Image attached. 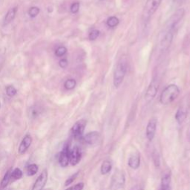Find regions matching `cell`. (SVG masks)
<instances>
[{"mask_svg": "<svg viewBox=\"0 0 190 190\" xmlns=\"http://www.w3.org/2000/svg\"><path fill=\"white\" fill-rule=\"evenodd\" d=\"M130 190H144V189H143V188L141 187L140 186L137 185V186H135V187L131 188Z\"/></svg>", "mask_w": 190, "mask_h": 190, "instance_id": "34", "label": "cell"}, {"mask_svg": "<svg viewBox=\"0 0 190 190\" xmlns=\"http://www.w3.org/2000/svg\"><path fill=\"white\" fill-rule=\"evenodd\" d=\"M76 85L77 82L74 79H68V80H67L65 82L64 86H65V88H66L67 90H71L74 89V88L76 87Z\"/></svg>", "mask_w": 190, "mask_h": 190, "instance_id": "23", "label": "cell"}, {"mask_svg": "<svg viewBox=\"0 0 190 190\" xmlns=\"http://www.w3.org/2000/svg\"><path fill=\"white\" fill-rule=\"evenodd\" d=\"M66 190H71V188H68V189H67Z\"/></svg>", "mask_w": 190, "mask_h": 190, "instance_id": "36", "label": "cell"}, {"mask_svg": "<svg viewBox=\"0 0 190 190\" xmlns=\"http://www.w3.org/2000/svg\"><path fill=\"white\" fill-rule=\"evenodd\" d=\"M78 174H79V172H77V173H75V174L73 175L72 176H71L70 178H69L68 179V180H66V181H65V186H68V185H69V184L72 183L73 182H74V180L75 179H76L77 177Z\"/></svg>", "mask_w": 190, "mask_h": 190, "instance_id": "31", "label": "cell"}, {"mask_svg": "<svg viewBox=\"0 0 190 190\" xmlns=\"http://www.w3.org/2000/svg\"><path fill=\"white\" fill-rule=\"evenodd\" d=\"M184 15H185V10L183 8L178 9L169 20L166 24V28L174 31L175 28L178 25V24L181 21Z\"/></svg>", "mask_w": 190, "mask_h": 190, "instance_id": "5", "label": "cell"}, {"mask_svg": "<svg viewBox=\"0 0 190 190\" xmlns=\"http://www.w3.org/2000/svg\"><path fill=\"white\" fill-rule=\"evenodd\" d=\"M22 172L20 169L16 168L11 172V178H14V180H19L22 178Z\"/></svg>", "mask_w": 190, "mask_h": 190, "instance_id": "24", "label": "cell"}, {"mask_svg": "<svg viewBox=\"0 0 190 190\" xmlns=\"http://www.w3.org/2000/svg\"><path fill=\"white\" fill-rule=\"evenodd\" d=\"M82 157V153L77 146H75L70 150L69 154V162L71 166H76L80 163Z\"/></svg>", "mask_w": 190, "mask_h": 190, "instance_id": "11", "label": "cell"}, {"mask_svg": "<svg viewBox=\"0 0 190 190\" xmlns=\"http://www.w3.org/2000/svg\"><path fill=\"white\" fill-rule=\"evenodd\" d=\"M67 52V48L64 46H60L59 48H57L55 51V55L56 56H63L66 54Z\"/></svg>", "mask_w": 190, "mask_h": 190, "instance_id": "25", "label": "cell"}, {"mask_svg": "<svg viewBox=\"0 0 190 190\" xmlns=\"http://www.w3.org/2000/svg\"><path fill=\"white\" fill-rule=\"evenodd\" d=\"M84 187L83 183H79L74 186V187H71V190H82Z\"/></svg>", "mask_w": 190, "mask_h": 190, "instance_id": "32", "label": "cell"}, {"mask_svg": "<svg viewBox=\"0 0 190 190\" xmlns=\"http://www.w3.org/2000/svg\"><path fill=\"white\" fill-rule=\"evenodd\" d=\"M125 175L122 172L117 171L113 175L111 181V188L113 190H117L123 187L125 184Z\"/></svg>", "mask_w": 190, "mask_h": 190, "instance_id": "8", "label": "cell"}, {"mask_svg": "<svg viewBox=\"0 0 190 190\" xmlns=\"http://www.w3.org/2000/svg\"><path fill=\"white\" fill-rule=\"evenodd\" d=\"M180 88L177 85H169L164 88L160 97V102L163 105H169L174 102L180 95Z\"/></svg>", "mask_w": 190, "mask_h": 190, "instance_id": "1", "label": "cell"}, {"mask_svg": "<svg viewBox=\"0 0 190 190\" xmlns=\"http://www.w3.org/2000/svg\"><path fill=\"white\" fill-rule=\"evenodd\" d=\"M47 180H48V172L46 170H44L37 178L32 190H43L47 183Z\"/></svg>", "mask_w": 190, "mask_h": 190, "instance_id": "10", "label": "cell"}, {"mask_svg": "<svg viewBox=\"0 0 190 190\" xmlns=\"http://www.w3.org/2000/svg\"><path fill=\"white\" fill-rule=\"evenodd\" d=\"M112 163H111L110 161H104L102 163V166H101L100 168V172L102 173V175H106L112 170Z\"/></svg>", "mask_w": 190, "mask_h": 190, "instance_id": "20", "label": "cell"}, {"mask_svg": "<svg viewBox=\"0 0 190 190\" xmlns=\"http://www.w3.org/2000/svg\"><path fill=\"white\" fill-rule=\"evenodd\" d=\"M99 138H100V136L97 131H91L83 136L82 140L86 144L88 145H95L98 144Z\"/></svg>", "mask_w": 190, "mask_h": 190, "instance_id": "12", "label": "cell"}, {"mask_svg": "<svg viewBox=\"0 0 190 190\" xmlns=\"http://www.w3.org/2000/svg\"><path fill=\"white\" fill-rule=\"evenodd\" d=\"M119 22L120 21L119 20H118V18L116 17V16H110V17L107 20L106 24L108 27L114 28L119 25Z\"/></svg>", "mask_w": 190, "mask_h": 190, "instance_id": "21", "label": "cell"}, {"mask_svg": "<svg viewBox=\"0 0 190 190\" xmlns=\"http://www.w3.org/2000/svg\"><path fill=\"white\" fill-rule=\"evenodd\" d=\"M171 175L170 173L166 174L161 179L160 190H171Z\"/></svg>", "mask_w": 190, "mask_h": 190, "instance_id": "16", "label": "cell"}, {"mask_svg": "<svg viewBox=\"0 0 190 190\" xmlns=\"http://www.w3.org/2000/svg\"><path fill=\"white\" fill-rule=\"evenodd\" d=\"M43 190H52L51 189H43Z\"/></svg>", "mask_w": 190, "mask_h": 190, "instance_id": "35", "label": "cell"}, {"mask_svg": "<svg viewBox=\"0 0 190 190\" xmlns=\"http://www.w3.org/2000/svg\"><path fill=\"white\" fill-rule=\"evenodd\" d=\"M128 164L131 169H137L140 165V155L139 153L131 154L128 160Z\"/></svg>", "mask_w": 190, "mask_h": 190, "instance_id": "15", "label": "cell"}, {"mask_svg": "<svg viewBox=\"0 0 190 190\" xmlns=\"http://www.w3.org/2000/svg\"><path fill=\"white\" fill-rule=\"evenodd\" d=\"M68 64V60L66 59H62L59 63L60 66L61 68H66Z\"/></svg>", "mask_w": 190, "mask_h": 190, "instance_id": "33", "label": "cell"}, {"mask_svg": "<svg viewBox=\"0 0 190 190\" xmlns=\"http://www.w3.org/2000/svg\"><path fill=\"white\" fill-rule=\"evenodd\" d=\"M173 37H174V31L172 30L166 28L161 32L158 37V47L162 51L168 50L172 44Z\"/></svg>", "mask_w": 190, "mask_h": 190, "instance_id": "3", "label": "cell"}, {"mask_svg": "<svg viewBox=\"0 0 190 190\" xmlns=\"http://www.w3.org/2000/svg\"><path fill=\"white\" fill-rule=\"evenodd\" d=\"M39 7H32L30 8V10L28 11V14H29V16L32 18L36 17V16L39 14Z\"/></svg>", "mask_w": 190, "mask_h": 190, "instance_id": "26", "label": "cell"}, {"mask_svg": "<svg viewBox=\"0 0 190 190\" xmlns=\"http://www.w3.org/2000/svg\"><path fill=\"white\" fill-rule=\"evenodd\" d=\"M0 107H1V104H0Z\"/></svg>", "mask_w": 190, "mask_h": 190, "instance_id": "37", "label": "cell"}, {"mask_svg": "<svg viewBox=\"0 0 190 190\" xmlns=\"http://www.w3.org/2000/svg\"><path fill=\"white\" fill-rule=\"evenodd\" d=\"M16 11H17V8L14 7V8H11V10L7 12V14H6L5 18V25H7V24L10 23V22L14 20L15 16H16Z\"/></svg>", "mask_w": 190, "mask_h": 190, "instance_id": "18", "label": "cell"}, {"mask_svg": "<svg viewBox=\"0 0 190 190\" xmlns=\"http://www.w3.org/2000/svg\"><path fill=\"white\" fill-rule=\"evenodd\" d=\"M39 114V109L37 107H32L30 110V116L32 118H36Z\"/></svg>", "mask_w": 190, "mask_h": 190, "instance_id": "29", "label": "cell"}, {"mask_svg": "<svg viewBox=\"0 0 190 190\" xmlns=\"http://www.w3.org/2000/svg\"><path fill=\"white\" fill-rule=\"evenodd\" d=\"M187 118V111L183 108H179L175 114V119L179 124H181Z\"/></svg>", "mask_w": 190, "mask_h": 190, "instance_id": "17", "label": "cell"}, {"mask_svg": "<svg viewBox=\"0 0 190 190\" xmlns=\"http://www.w3.org/2000/svg\"><path fill=\"white\" fill-rule=\"evenodd\" d=\"M6 93L9 97H14V96L16 94V89L14 86H8L6 88Z\"/></svg>", "mask_w": 190, "mask_h": 190, "instance_id": "28", "label": "cell"}, {"mask_svg": "<svg viewBox=\"0 0 190 190\" xmlns=\"http://www.w3.org/2000/svg\"><path fill=\"white\" fill-rule=\"evenodd\" d=\"M79 9H80V3L74 2L71 6V12L72 14H77L79 11Z\"/></svg>", "mask_w": 190, "mask_h": 190, "instance_id": "30", "label": "cell"}, {"mask_svg": "<svg viewBox=\"0 0 190 190\" xmlns=\"http://www.w3.org/2000/svg\"><path fill=\"white\" fill-rule=\"evenodd\" d=\"M86 120H80L74 123L71 129V135L76 140H81L83 137V133L85 131V128L86 126Z\"/></svg>", "mask_w": 190, "mask_h": 190, "instance_id": "6", "label": "cell"}, {"mask_svg": "<svg viewBox=\"0 0 190 190\" xmlns=\"http://www.w3.org/2000/svg\"><path fill=\"white\" fill-rule=\"evenodd\" d=\"M157 120L156 117H152L149 120L146 126V137L149 141H152L155 137L156 129H157Z\"/></svg>", "mask_w": 190, "mask_h": 190, "instance_id": "9", "label": "cell"}, {"mask_svg": "<svg viewBox=\"0 0 190 190\" xmlns=\"http://www.w3.org/2000/svg\"><path fill=\"white\" fill-rule=\"evenodd\" d=\"M70 148L68 146H65L64 149L60 152L59 156V163L62 167H66L70 163L69 162V154Z\"/></svg>", "mask_w": 190, "mask_h": 190, "instance_id": "13", "label": "cell"}, {"mask_svg": "<svg viewBox=\"0 0 190 190\" xmlns=\"http://www.w3.org/2000/svg\"><path fill=\"white\" fill-rule=\"evenodd\" d=\"M32 143V137L30 135H26L24 138L22 139V142L20 143V146H19L18 151L20 155H23L24 153H25L26 151L28 150V148L30 147V146L31 145Z\"/></svg>", "mask_w": 190, "mask_h": 190, "instance_id": "14", "label": "cell"}, {"mask_svg": "<svg viewBox=\"0 0 190 190\" xmlns=\"http://www.w3.org/2000/svg\"><path fill=\"white\" fill-rule=\"evenodd\" d=\"M39 170L38 166L36 164H31L27 168V174L28 176H33L37 173Z\"/></svg>", "mask_w": 190, "mask_h": 190, "instance_id": "22", "label": "cell"}, {"mask_svg": "<svg viewBox=\"0 0 190 190\" xmlns=\"http://www.w3.org/2000/svg\"><path fill=\"white\" fill-rule=\"evenodd\" d=\"M159 88V82L157 79L152 80L150 84L148 85V87L146 90V95H145V99L147 102H151L153 100L154 98L157 95V91Z\"/></svg>", "mask_w": 190, "mask_h": 190, "instance_id": "7", "label": "cell"}, {"mask_svg": "<svg viewBox=\"0 0 190 190\" xmlns=\"http://www.w3.org/2000/svg\"><path fill=\"white\" fill-rule=\"evenodd\" d=\"M128 65L126 60H120L117 64L113 77V84L115 88H119L123 83L124 78L127 72Z\"/></svg>", "mask_w": 190, "mask_h": 190, "instance_id": "2", "label": "cell"}, {"mask_svg": "<svg viewBox=\"0 0 190 190\" xmlns=\"http://www.w3.org/2000/svg\"><path fill=\"white\" fill-rule=\"evenodd\" d=\"M11 172H12V170L10 169V170L7 171L6 174L5 175V176H4L3 179L1 182V184H0V187H1V189H5V188L8 185L9 182H10V180L11 179Z\"/></svg>", "mask_w": 190, "mask_h": 190, "instance_id": "19", "label": "cell"}, {"mask_svg": "<svg viewBox=\"0 0 190 190\" xmlns=\"http://www.w3.org/2000/svg\"><path fill=\"white\" fill-rule=\"evenodd\" d=\"M99 36V31L97 29L92 30V31L89 33V34H88V39H89L90 40H95L96 39H97V37H98Z\"/></svg>", "mask_w": 190, "mask_h": 190, "instance_id": "27", "label": "cell"}, {"mask_svg": "<svg viewBox=\"0 0 190 190\" xmlns=\"http://www.w3.org/2000/svg\"><path fill=\"white\" fill-rule=\"evenodd\" d=\"M162 0H147L143 11L142 18L144 22L148 21L157 11Z\"/></svg>", "mask_w": 190, "mask_h": 190, "instance_id": "4", "label": "cell"}]
</instances>
